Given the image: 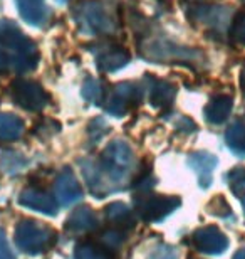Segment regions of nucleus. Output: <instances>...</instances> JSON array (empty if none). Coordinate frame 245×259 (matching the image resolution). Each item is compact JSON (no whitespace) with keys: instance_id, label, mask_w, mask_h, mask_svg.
Listing matches in <instances>:
<instances>
[{"instance_id":"1","label":"nucleus","mask_w":245,"mask_h":259,"mask_svg":"<svg viewBox=\"0 0 245 259\" xmlns=\"http://www.w3.org/2000/svg\"><path fill=\"white\" fill-rule=\"evenodd\" d=\"M79 165L91 194L104 199L126 187L136 168V158L126 142L114 140L103 150L99 158L79 160Z\"/></svg>"},{"instance_id":"2","label":"nucleus","mask_w":245,"mask_h":259,"mask_svg":"<svg viewBox=\"0 0 245 259\" xmlns=\"http://www.w3.org/2000/svg\"><path fill=\"white\" fill-rule=\"evenodd\" d=\"M138 37V53L143 59L156 64H191V66H203L207 63V58L202 51L188 46L178 44L175 40L166 37L165 34H155L150 29V24L144 25Z\"/></svg>"},{"instance_id":"3","label":"nucleus","mask_w":245,"mask_h":259,"mask_svg":"<svg viewBox=\"0 0 245 259\" xmlns=\"http://www.w3.org/2000/svg\"><path fill=\"white\" fill-rule=\"evenodd\" d=\"M77 27L87 35H114L121 29L119 0H82L72 10Z\"/></svg>"},{"instance_id":"4","label":"nucleus","mask_w":245,"mask_h":259,"mask_svg":"<svg viewBox=\"0 0 245 259\" xmlns=\"http://www.w3.org/2000/svg\"><path fill=\"white\" fill-rule=\"evenodd\" d=\"M0 49L9 59V69L17 74L34 71L39 64L37 46L9 19H0Z\"/></svg>"},{"instance_id":"5","label":"nucleus","mask_w":245,"mask_h":259,"mask_svg":"<svg viewBox=\"0 0 245 259\" xmlns=\"http://www.w3.org/2000/svg\"><path fill=\"white\" fill-rule=\"evenodd\" d=\"M14 241L15 246L25 254H42L56 244L57 236L52 227L42 222L24 219L15 227Z\"/></svg>"},{"instance_id":"6","label":"nucleus","mask_w":245,"mask_h":259,"mask_svg":"<svg viewBox=\"0 0 245 259\" xmlns=\"http://www.w3.org/2000/svg\"><path fill=\"white\" fill-rule=\"evenodd\" d=\"M186 17L193 25L213 35H223L233 19V10L227 5L213 4H191L186 10Z\"/></svg>"},{"instance_id":"7","label":"nucleus","mask_w":245,"mask_h":259,"mask_svg":"<svg viewBox=\"0 0 245 259\" xmlns=\"http://www.w3.org/2000/svg\"><path fill=\"white\" fill-rule=\"evenodd\" d=\"M10 98L17 106L25 111H40L44 110L49 103L51 96L44 90L40 82L34 79H25V77H17L10 84Z\"/></svg>"},{"instance_id":"8","label":"nucleus","mask_w":245,"mask_h":259,"mask_svg":"<svg viewBox=\"0 0 245 259\" xmlns=\"http://www.w3.org/2000/svg\"><path fill=\"white\" fill-rule=\"evenodd\" d=\"M180 205L178 197L171 195H156L150 192H139L134 199L138 215L146 222H158L171 214Z\"/></svg>"},{"instance_id":"9","label":"nucleus","mask_w":245,"mask_h":259,"mask_svg":"<svg viewBox=\"0 0 245 259\" xmlns=\"http://www.w3.org/2000/svg\"><path fill=\"white\" fill-rule=\"evenodd\" d=\"M143 98V88L134 82L124 81L113 86L111 93L106 96V111L113 116H124L126 113L138 105Z\"/></svg>"},{"instance_id":"10","label":"nucleus","mask_w":245,"mask_h":259,"mask_svg":"<svg viewBox=\"0 0 245 259\" xmlns=\"http://www.w3.org/2000/svg\"><path fill=\"white\" fill-rule=\"evenodd\" d=\"M89 48L91 53H94L97 69L103 72H114L121 69L131 59L128 51L114 40H101V42H96Z\"/></svg>"},{"instance_id":"11","label":"nucleus","mask_w":245,"mask_h":259,"mask_svg":"<svg viewBox=\"0 0 245 259\" xmlns=\"http://www.w3.org/2000/svg\"><path fill=\"white\" fill-rule=\"evenodd\" d=\"M191 246L205 254H222L228 247V241L217 226H205L193 232Z\"/></svg>"},{"instance_id":"12","label":"nucleus","mask_w":245,"mask_h":259,"mask_svg":"<svg viewBox=\"0 0 245 259\" xmlns=\"http://www.w3.org/2000/svg\"><path fill=\"white\" fill-rule=\"evenodd\" d=\"M54 192L59 204L66 207L72 205L82 197V187L71 168H64L57 175L54 184Z\"/></svg>"},{"instance_id":"13","label":"nucleus","mask_w":245,"mask_h":259,"mask_svg":"<svg viewBox=\"0 0 245 259\" xmlns=\"http://www.w3.org/2000/svg\"><path fill=\"white\" fill-rule=\"evenodd\" d=\"M146 86L143 88V95L148 93V100L156 108H168L173 103L176 96V86L171 84L170 81L156 79L151 74H146L144 77Z\"/></svg>"},{"instance_id":"14","label":"nucleus","mask_w":245,"mask_h":259,"mask_svg":"<svg viewBox=\"0 0 245 259\" xmlns=\"http://www.w3.org/2000/svg\"><path fill=\"white\" fill-rule=\"evenodd\" d=\"M19 204L27 207L30 210L42 212L45 215H56L57 212V204L54 197H51L47 192L39 189H25L24 192H20Z\"/></svg>"},{"instance_id":"15","label":"nucleus","mask_w":245,"mask_h":259,"mask_svg":"<svg viewBox=\"0 0 245 259\" xmlns=\"http://www.w3.org/2000/svg\"><path fill=\"white\" fill-rule=\"evenodd\" d=\"M19 14L32 27H44L49 20V7L45 0H15Z\"/></svg>"},{"instance_id":"16","label":"nucleus","mask_w":245,"mask_h":259,"mask_svg":"<svg viewBox=\"0 0 245 259\" xmlns=\"http://www.w3.org/2000/svg\"><path fill=\"white\" fill-rule=\"evenodd\" d=\"M66 231L72 236H84L97 229V217L89 207H79L66 221Z\"/></svg>"},{"instance_id":"17","label":"nucleus","mask_w":245,"mask_h":259,"mask_svg":"<svg viewBox=\"0 0 245 259\" xmlns=\"http://www.w3.org/2000/svg\"><path fill=\"white\" fill-rule=\"evenodd\" d=\"M233 108V100L228 95H217L207 103L203 116L210 125H222L228 120Z\"/></svg>"},{"instance_id":"18","label":"nucleus","mask_w":245,"mask_h":259,"mask_svg":"<svg viewBox=\"0 0 245 259\" xmlns=\"http://www.w3.org/2000/svg\"><path fill=\"white\" fill-rule=\"evenodd\" d=\"M188 165L195 170L200 180V187L207 189L210 187L212 182V172L218 165V160L215 155L208 152H195L188 157Z\"/></svg>"},{"instance_id":"19","label":"nucleus","mask_w":245,"mask_h":259,"mask_svg":"<svg viewBox=\"0 0 245 259\" xmlns=\"http://www.w3.org/2000/svg\"><path fill=\"white\" fill-rule=\"evenodd\" d=\"M104 214H106V219L111 222L113 227H116V229H121V231L131 229L134 224L133 212L124 204H121V202H113V204H109L106 209H104Z\"/></svg>"},{"instance_id":"20","label":"nucleus","mask_w":245,"mask_h":259,"mask_svg":"<svg viewBox=\"0 0 245 259\" xmlns=\"http://www.w3.org/2000/svg\"><path fill=\"white\" fill-rule=\"evenodd\" d=\"M76 259H114V251L101 241H84L76 246Z\"/></svg>"},{"instance_id":"21","label":"nucleus","mask_w":245,"mask_h":259,"mask_svg":"<svg viewBox=\"0 0 245 259\" xmlns=\"http://www.w3.org/2000/svg\"><path fill=\"white\" fill-rule=\"evenodd\" d=\"M25 132L24 121L19 116L10 115V113H4L0 115V140L4 142H14L19 140Z\"/></svg>"},{"instance_id":"22","label":"nucleus","mask_w":245,"mask_h":259,"mask_svg":"<svg viewBox=\"0 0 245 259\" xmlns=\"http://www.w3.org/2000/svg\"><path fill=\"white\" fill-rule=\"evenodd\" d=\"M225 143L238 157H245V120H235L225 133Z\"/></svg>"},{"instance_id":"23","label":"nucleus","mask_w":245,"mask_h":259,"mask_svg":"<svg viewBox=\"0 0 245 259\" xmlns=\"http://www.w3.org/2000/svg\"><path fill=\"white\" fill-rule=\"evenodd\" d=\"M82 98L91 103V105H103L106 101V88H104L101 79H86L81 90Z\"/></svg>"},{"instance_id":"24","label":"nucleus","mask_w":245,"mask_h":259,"mask_svg":"<svg viewBox=\"0 0 245 259\" xmlns=\"http://www.w3.org/2000/svg\"><path fill=\"white\" fill-rule=\"evenodd\" d=\"M25 165H27V160L15 150H2L0 152V167H2L4 172L10 175L19 174Z\"/></svg>"},{"instance_id":"25","label":"nucleus","mask_w":245,"mask_h":259,"mask_svg":"<svg viewBox=\"0 0 245 259\" xmlns=\"http://www.w3.org/2000/svg\"><path fill=\"white\" fill-rule=\"evenodd\" d=\"M228 37L235 46H245V14H237L228 27Z\"/></svg>"},{"instance_id":"26","label":"nucleus","mask_w":245,"mask_h":259,"mask_svg":"<svg viewBox=\"0 0 245 259\" xmlns=\"http://www.w3.org/2000/svg\"><path fill=\"white\" fill-rule=\"evenodd\" d=\"M207 209H208V212H210V214L218 215V217H228V215L232 214L230 205H228V202L225 200V197H223V195L213 197V199L208 202Z\"/></svg>"},{"instance_id":"27","label":"nucleus","mask_w":245,"mask_h":259,"mask_svg":"<svg viewBox=\"0 0 245 259\" xmlns=\"http://www.w3.org/2000/svg\"><path fill=\"white\" fill-rule=\"evenodd\" d=\"M227 180H228V187L235 195L240 194V190L245 189V168L242 167H237L228 172L227 175Z\"/></svg>"},{"instance_id":"28","label":"nucleus","mask_w":245,"mask_h":259,"mask_svg":"<svg viewBox=\"0 0 245 259\" xmlns=\"http://www.w3.org/2000/svg\"><path fill=\"white\" fill-rule=\"evenodd\" d=\"M59 128H61L59 123H56L52 120H44L39 126L34 128V133L39 135L40 138H47V137H52L54 133L59 132Z\"/></svg>"},{"instance_id":"29","label":"nucleus","mask_w":245,"mask_h":259,"mask_svg":"<svg viewBox=\"0 0 245 259\" xmlns=\"http://www.w3.org/2000/svg\"><path fill=\"white\" fill-rule=\"evenodd\" d=\"M176 116H178V118L173 121V125H175L176 130H178V132L191 133V132H195V130H197V125H195L193 120H190V118H186L183 115H176Z\"/></svg>"},{"instance_id":"30","label":"nucleus","mask_w":245,"mask_h":259,"mask_svg":"<svg viewBox=\"0 0 245 259\" xmlns=\"http://www.w3.org/2000/svg\"><path fill=\"white\" fill-rule=\"evenodd\" d=\"M150 259H178V254L170 246H158L153 251V254L150 256Z\"/></svg>"},{"instance_id":"31","label":"nucleus","mask_w":245,"mask_h":259,"mask_svg":"<svg viewBox=\"0 0 245 259\" xmlns=\"http://www.w3.org/2000/svg\"><path fill=\"white\" fill-rule=\"evenodd\" d=\"M0 259H15L7 239H5V234H4L2 229H0Z\"/></svg>"},{"instance_id":"32","label":"nucleus","mask_w":245,"mask_h":259,"mask_svg":"<svg viewBox=\"0 0 245 259\" xmlns=\"http://www.w3.org/2000/svg\"><path fill=\"white\" fill-rule=\"evenodd\" d=\"M9 71V59L2 49H0V72H7Z\"/></svg>"},{"instance_id":"33","label":"nucleus","mask_w":245,"mask_h":259,"mask_svg":"<svg viewBox=\"0 0 245 259\" xmlns=\"http://www.w3.org/2000/svg\"><path fill=\"white\" fill-rule=\"evenodd\" d=\"M233 259H245V249H240L237 252L235 256H233Z\"/></svg>"},{"instance_id":"34","label":"nucleus","mask_w":245,"mask_h":259,"mask_svg":"<svg viewBox=\"0 0 245 259\" xmlns=\"http://www.w3.org/2000/svg\"><path fill=\"white\" fill-rule=\"evenodd\" d=\"M240 82H242V91L245 93V69L242 71V77H240Z\"/></svg>"},{"instance_id":"35","label":"nucleus","mask_w":245,"mask_h":259,"mask_svg":"<svg viewBox=\"0 0 245 259\" xmlns=\"http://www.w3.org/2000/svg\"><path fill=\"white\" fill-rule=\"evenodd\" d=\"M56 2H57V4H61V5H64V4L69 2V0H56Z\"/></svg>"},{"instance_id":"36","label":"nucleus","mask_w":245,"mask_h":259,"mask_svg":"<svg viewBox=\"0 0 245 259\" xmlns=\"http://www.w3.org/2000/svg\"><path fill=\"white\" fill-rule=\"evenodd\" d=\"M242 205H243V212H245V197H243V200H242Z\"/></svg>"},{"instance_id":"37","label":"nucleus","mask_w":245,"mask_h":259,"mask_svg":"<svg viewBox=\"0 0 245 259\" xmlns=\"http://www.w3.org/2000/svg\"><path fill=\"white\" fill-rule=\"evenodd\" d=\"M243 2H245V0H243Z\"/></svg>"}]
</instances>
